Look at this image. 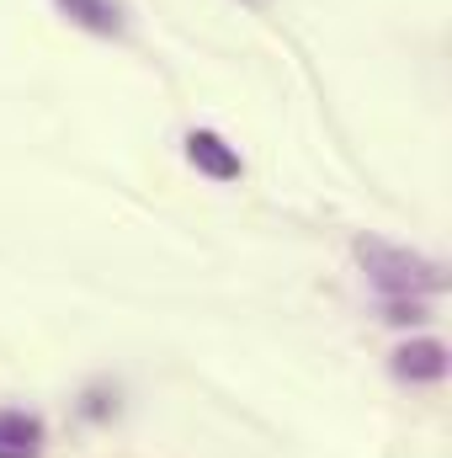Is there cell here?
<instances>
[{"instance_id":"5","label":"cell","mask_w":452,"mask_h":458,"mask_svg":"<svg viewBox=\"0 0 452 458\" xmlns=\"http://www.w3.org/2000/svg\"><path fill=\"white\" fill-rule=\"evenodd\" d=\"M75 27H86V32H102V38H117L122 32V16H117L113 0H54Z\"/></svg>"},{"instance_id":"3","label":"cell","mask_w":452,"mask_h":458,"mask_svg":"<svg viewBox=\"0 0 452 458\" xmlns=\"http://www.w3.org/2000/svg\"><path fill=\"white\" fill-rule=\"evenodd\" d=\"M394 373H399L405 384H437V378H448V346L437 342V336L405 342L394 352Z\"/></svg>"},{"instance_id":"1","label":"cell","mask_w":452,"mask_h":458,"mask_svg":"<svg viewBox=\"0 0 452 458\" xmlns=\"http://www.w3.org/2000/svg\"><path fill=\"white\" fill-rule=\"evenodd\" d=\"M356 261L367 272V283L383 293V299H431L448 288V267L421 256V250H405V245H389V240H356Z\"/></svg>"},{"instance_id":"2","label":"cell","mask_w":452,"mask_h":458,"mask_svg":"<svg viewBox=\"0 0 452 458\" xmlns=\"http://www.w3.org/2000/svg\"><path fill=\"white\" fill-rule=\"evenodd\" d=\"M187 160H192L203 176H213V182H239V176H245L234 144H229L224 133H213V128H192V133H187Z\"/></svg>"},{"instance_id":"4","label":"cell","mask_w":452,"mask_h":458,"mask_svg":"<svg viewBox=\"0 0 452 458\" xmlns=\"http://www.w3.org/2000/svg\"><path fill=\"white\" fill-rule=\"evenodd\" d=\"M43 454V421L27 411H0V458H38Z\"/></svg>"}]
</instances>
